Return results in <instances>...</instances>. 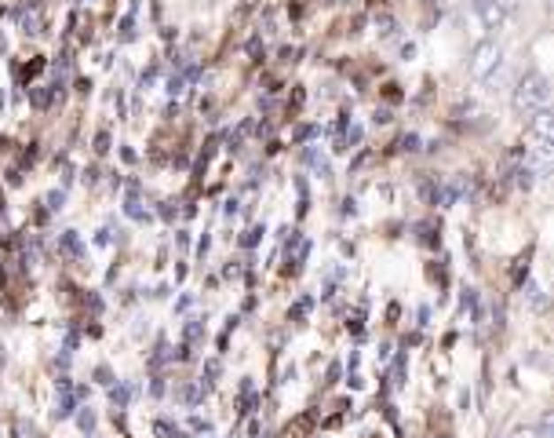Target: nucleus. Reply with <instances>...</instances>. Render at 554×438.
I'll use <instances>...</instances> for the list:
<instances>
[{"instance_id":"39448f33","label":"nucleus","mask_w":554,"mask_h":438,"mask_svg":"<svg viewBox=\"0 0 554 438\" xmlns=\"http://www.w3.org/2000/svg\"><path fill=\"white\" fill-rule=\"evenodd\" d=\"M70 405H73V398H70V388L63 384V395L55 402V417H70Z\"/></svg>"},{"instance_id":"f03ea898","label":"nucleus","mask_w":554,"mask_h":438,"mask_svg":"<svg viewBox=\"0 0 554 438\" xmlns=\"http://www.w3.org/2000/svg\"><path fill=\"white\" fill-rule=\"evenodd\" d=\"M529 158L536 165V175H547L550 172V150H554V117L550 110H540L529 117Z\"/></svg>"},{"instance_id":"6e6552de","label":"nucleus","mask_w":554,"mask_h":438,"mask_svg":"<svg viewBox=\"0 0 554 438\" xmlns=\"http://www.w3.org/2000/svg\"><path fill=\"white\" fill-rule=\"evenodd\" d=\"M128 216H132V219H142V216H146V212H142V204H139V197H135V194L128 197Z\"/></svg>"},{"instance_id":"0eeeda50","label":"nucleus","mask_w":554,"mask_h":438,"mask_svg":"<svg viewBox=\"0 0 554 438\" xmlns=\"http://www.w3.org/2000/svg\"><path fill=\"white\" fill-rule=\"evenodd\" d=\"M529 304H533L536 311H543V307H547V300H543V288H540V285H529Z\"/></svg>"},{"instance_id":"7ed1b4c3","label":"nucleus","mask_w":554,"mask_h":438,"mask_svg":"<svg viewBox=\"0 0 554 438\" xmlns=\"http://www.w3.org/2000/svg\"><path fill=\"white\" fill-rule=\"evenodd\" d=\"M500 63H504V48L496 41H481L471 51V77L474 81H492L500 70Z\"/></svg>"},{"instance_id":"f8f14e48","label":"nucleus","mask_w":554,"mask_h":438,"mask_svg":"<svg viewBox=\"0 0 554 438\" xmlns=\"http://www.w3.org/2000/svg\"><path fill=\"white\" fill-rule=\"evenodd\" d=\"M511 438H533V427H518Z\"/></svg>"},{"instance_id":"423d86ee","label":"nucleus","mask_w":554,"mask_h":438,"mask_svg":"<svg viewBox=\"0 0 554 438\" xmlns=\"http://www.w3.org/2000/svg\"><path fill=\"white\" fill-rule=\"evenodd\" d=\"M63 249H66L70 256H81V242H77V234H73V230L63 234Z\"/></svg>"},{"instance_id":"9b49d317","label":"nucleus","mask_w":554,"mask_h":438,"mask_svg":"<svg viewBox=\"0 0 554 438\" xmlns=\"http://www.w3.org/2000/svg\"><path fill=\"white\" fill-rule=\"evenodd\" d=\"M380 26H383V29H380V34H383V37H390V34H394V22H390V19H383Z\"/></svg>"},{"instance_id":"ddd939ff","label":"nucleus","mask_w":554,"mask_h":438,"mask_svg":"<svg viewBox=\"0 0 554 438\" xmlns=\"http://www.w3.org/2000/svg\"><path fill=\"white\" fill-rule=\"evenodd\" d=\"M34 103L37 106H48V92H34Z\"/></svg>"},{"instance_id":"9d476101","label":"nucleus","mask_w":554,"mask_h":438,"mask_svg":"<svg viewBox=\"0 0 554 438\" xmlns=\"http://www.w3.org/2000/svg\"><path fill=\"white\" fill-rule=\"evenodd\" d=\"M125 402H128V391H125V388L113 391V405H125Z\"/></svg>"},{"instance_id":"20e7f679","label":"nucleus","mask_w":554,"mask_h":438,"mask_svg":"<svg viewBox=\"0 0 554 438\" xmlns=\"http://www.w3.org/2000/svg\"><path fill=\"white\" fill-rule=\"evenodd\" d=\"M474 15L481 19L485 29H504L511 15V0H474Z\"/></svg>"},{"instance_id":"1a4fd4ad","label":"nucleus","mask_w":554,"mask_h":438,"mask_svg":"<svg viewBox=\"0 0 554 438\" xmlns=\"http://www.w3.org/2000/svg\"><path fill=\"white\" fill-rule=\"evenodd\" d=\"M197 336H201V326H197V321H190V326H187V340H190V343H194V340H197Z\"/></svg>"},{"instance_id":"f257e3e1","label":"nucleus","mask_w":554,"mask_h":438,"mask_svg":"<svg viewBox=\"0 0 554 438\" xmlns=\"http://www.w3.org/2000/svg\"><path fill=\"white\" fill-rule=\"evenodd\" d=\"M511 103H514V113H521V117H533L540 110H547L550 106V81L540 70H526L514 88Z\"/></svg>"}]
</instances>
